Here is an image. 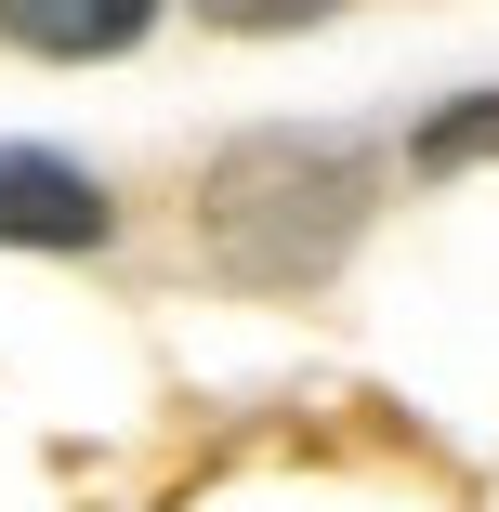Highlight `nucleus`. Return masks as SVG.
I'll return each instance as SVG.
<instances>
[{"instance_id":"nucleus-1","label":"nucleus","mask_w":499,"mask_h":512,"mask_svg":"<svg viewBox=\"0 0 499 512\" xmlns=\"http://www.w3.org/2000/svg\"><path fill=\"white\" fill-rule=\"evenodd\" d=\"M368 197H381V171H368L355 132H237L211 171H197L184 237H197V263H211L224 289L303 302V289H329L355 263Z\"/></svg>"},{"instance_id":"nucleus-2","label":"nucleus","mask_w":499,"mask_h":512,"mask_svg":"<svg viewBox=\"0 0 499 512\" xmlns=\"http://www.w3.org/2000/svg\"><path fill=\"white\" fill-rule=\"evenodd\" d=\"M106 237H119L106 171H79L53 145H14V132H0V250H106Z\"/></svg>"},{"instance_id":"nucleus-3","label":"nucleus","mask_w":499,"mask_h":512,"mask_svg":"<svg viewBox=\"0 0 499 512\" xmlns=\"http://www.w3.org/2000/svg\"><path fill=\"white\" fill-rule=\"evenodd\" d=\"M171 0H0V40L40 53V66H119L158 40Z\"/></svg>"},{"instance_id":"nucleus-4","label":"nucleus","mask_w":499,"mask_h":512,"mask_svg":"<svg viewBox=\"0 0 499 512\" xmlns=\"http://www.w3.org/2000/svg\"><path fill=\"white\" fill-rule=\"evenodd\" d=\"M486 158H499V92H460V106H434L408 132V171H434V184L447 171H486Z\"/></svg>"},{"instance_id":"nucleus-5","label":"nucleus","mask_w":499,"mask_h":512,"mask_svg":"<svg viewBox=\"0 0 499 512\" xmlns=\"http://www.w3.org/2000/svg\"><path fill=\"white\" fill-rule=\"evenodd\" d=\"M211 27H316V14H342V0H197Z\"/></svg>"}]
</instances>
